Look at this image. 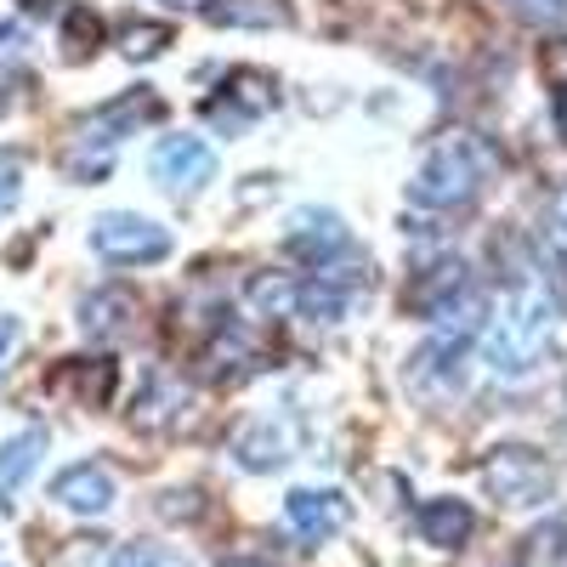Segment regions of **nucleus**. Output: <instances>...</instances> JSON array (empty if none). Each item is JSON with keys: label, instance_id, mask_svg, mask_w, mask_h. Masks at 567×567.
<instances>
[{"label": "nucleus", "instance_id": "nucleus-7", "mask_svg": "<svg viewBox=\"0 0 567 567\" xmlns=\"http://www.w3.org/2000/svg\"><path fill=\"white\" fill-rule=\"evenodd\" d=\"M233 465L239 471H250V477H267V471H284L296 460V449H301V425H296V414H284V409H272V414H256V420H245L239 432H233Z\"/></svg>", "mask_w": 567, "mask_h": 567}, {"label": "nucleus", "instance_id": "nucleus-24", "mask_svg": "<svg viewBox=\"0 0 567 567\" xmlns=\"http://www.w3.org/2000/svg\"><path fill=\"white\" fill-rule=\"evenodd\" d=\"M18 97H23V74H12L7 63H0V114H12Z\"/></svg>", "mask_w": 567, "mask_h": 567}, {"label": "nucleus", "instance_id": "nucleus-3", "mask_svg": "<svg viewBox=\"0 0 567 567\" xmlns=\"http://www.w3.org/2000/svg\"><path fill=\"white\" fill-rule=\"evenodd\" d=\"M483 494L505 511H539L556 499V465L534 443H499L483 460Z\"/></svg>", "mask_w": 567, "mask_h": 567}, {"label": "nucleus", "instance_id": "nucleus-29", "mask_svg": "<svg viewBox=\"0 0 567 567\" xmlns=\"http://www.w3.org/2000/svg\"><path fill=\"white\" fill-rule=\"evenodd\" d=\"M165 7H205V0H165Z\"/></svg>", "mask_w": 567, "mask_h": 567}, {"label": "nucleus", "instance_id": "nucleus-26", "mask_svg": "<svg viewBox=\"0 0 567 567\" xmlns=\"http://www.w3.org/2000/svg\"><path fill=\"white\" fill-rule=\"evenodd\" d=\"M18 336H23V323H18L12 312H0V369H7V358H12V347H18Z\"/></svg>", "mask_w": 567, "mask_h": 567}, {"label": "nucleus", "instance_id": "nucleus-23", "mask_svg": "<svg viewBox=\"0 0 567 567\" xmlns=\"http://www.w3.org/2000/svg\"><path fill=\"white\" fill-rule=\"evenodd\" d=\"M18 194H23V171H18V159H0V210H12Z\"/></svg>", "mask_w": 567, "mask_h": 567}, {"label": "nucleus", "instance_id": "nucleus-22", "mask_svg": "<svg viewBox=\"0 0 567 567\" xmlns=\"http://www.w3.org/2000/svg\"><path fill=\"white\" fill-rule=\"evenodd\" d=\"M505 7L516 18H528V23H545V29L567 23V0H505Z\"/></svg>", "mask_w": 567, "mask_h": 567}, {"label": "nucleus", "instance_id": "nucleus-2", "mask_svg": "<svg viewBox=\"0 0 567 567\" xmlns=\"http://www.w3.org/2000/svg\"><path fill=\"white\" fill-rule=\"evenodd\" d=\"M488 176H494L488 136H477V131H449V136H437L432 148H425V159L414 165L409 199H414L420 210H465V205L488 187Z\"/></svg>", "mask_w": 567, "mask_h": 567}, {"label": "nucleus", "instance_id": "nucleus-1", "mask_svg": "<svg viewBox=\"0 0 567 567\" xmlns=\"http://www.w3.org/2000/svg\"><path fill=\"white\" fill-rule=\"evenodd\" d=\"M556 301L539 290V284H523L511 301H499L483 323V363L499 374V381H528V374H539L550 363V347H556Z\"/></svg>", "mask_w": 567, "mask_h": 567}, {"label": "nucleus", "instance_id": "nucleus-15", "mask_svg": "<svg viewBox=\"0 0 567 567\" xmlns=\"http://www.w3.org/2000/svg\"><path fill=\"white\" fill-rule=\"evenodd\" d=\"M131 318H136V296L131 290H91L85 301H80V329L91 341H114V336H125L131 329Z\"/></svg>", "mask_w": 567, "mask_h": 567}, {"label": "nucleus", "instance_id": "nucleus-19", "mask_svg": "<svg viewBox=\"0 0 567 567\" xmlns=\"http://www.w3.org/2000/svg\"><path fill=\"white\" fill-rule=\"evenodd\" d=\"M176 403H187V392L176 381H165V374H154L148 386H142V403H136V420L142 425H165L176 414Z\"/></svg>", "mask_w": 567, "mask_h": 567}, {"label": "nucleus", "instance_id": "nucleus-28", "mask_svg": "<svg viewBox=\"0 0 567 567\" xmlns=\"http://www.w3.org/2000/svg\"><path fill=\"white\" fill-rule=\"evenodd\" d=\"M221 567H272V561H256V556H227Z\"/></svg>", "mask_w": 567, "mask_h": 567}, {"label": "nucleus", "instance_id": "nucleus-10", "mask_svg": "<svg viewBox=\"0 0 567 567\" xmlns=\"http://www.w3.org/2000/svg\"><path fill=\"white\" fill-rule=\"evenodd\" d=\"M148 171H154V182L165 187V194L194 199L199 187L216 176V148H210L205 136H194V131H176V136H159L154 142Z\"/></svg>", "mask_w": 567, "mask_h": 567}, {"label": "nucleus", "instance_id": "nucleus-4", "mask_svg": "<svg viewBox=\"0 0 567 567\" xmlns=\"http://www.w3.org/2000/svg\"><path fill=\"white\" fill-rule=\"evenodd\" d=\"M91 256H103L109 267H154L176 250L171 227L154 221V216H136V210H103L85 233Z\"/></svg>", "mask_w": 567, "mask_h": 567}, {"label": "nucleus", "instance_id": "nucleus-21", "mask_svg": "<svg viewBox=\"0 0 567 567\" xmlns=\"http://www.w3.org/2000/svg\"><path fill=\"white\" fill-rule=\"evenodd\" d=\"M165 45H171V29H165V23H148V29L136 23V29L125 34V58H159Z\"/></svg>", "mask_w": 567, "mask_h": 567}, {"label": "nucleus", "instance_id": "nucleus-9", "mask_svg": "<svg viewBox=\"0 0 567 567\" xmlns=\"http://www.w3.org/2000/svg\"><path fill=\"white\" fill-rule=\"evenodd\" d=\"M278 103H284V85H278L267 69H233V74L221 80V91L205 103V120L221 125V131H245V125L267 120Z\"/></svg>", "mask_w": 567, "mask_h": 567}, {"label": "nucleus", "instance_id": "nucleus-14", "mask_svg": "<svg viewBox=\"0 0 567 567\" xmlns=\"http://www.w3.org/2000/svg\"><path fill=\"white\" fill-rule=\"evenodd\" d=\"M205 363H210L216 381H245V374L261 369V347L250 341V329H245L239 318H221L216 336H210V347H205Z\"/></svg>", "mask_w": 567, "mask_h": 567}, {"label": "nucleus", "instance_id": "nucleus-8", "mask_svg": "<svg viewBox=\"0 0 567 567\" xmlns=\"http://www.w3.org/2000/svg\"><path fill=\"white\" fill-rule=\"evenodd\" d=\"M278 523H284V534H290L296 545L318 550V545H329L336 534H347L352 499H347L341 488H290V494H284Z\"/></svg>", "mask_w": 567, "mask_h": 567}, {"label": "nucleus", "instance_id": "nucleus-18", "mask_svg": "<svg viewBox=\"0 0 567 567\" xmlns=\"http://www.w3.org/2000/svg\"><path fill=\"white\" fill-rule=\"evenodd\" d=\"M109 567H194V561L171 545H159V539H131L109 556Z\"/></svg>", "mask_w": 567, "mask_h": 567}, {"label": "nucleus", "instance_id": "nucleus-6", "mask_svg": "<svg viewBox=\"0 0 567 567\" xmlns=\"http://www.w3.org/2000/svg\"><path fill=\"white\" fill-rule=\"evenodd\" d=\"M284 256H296L307 272H323V267H347L358 261V245H352V227L323 210V205H296L284 216V233H278Z\"/></svg>", "mask_w": 567, "mask_h": 567}, {"label": "nucleus", "instance_id": "nucleus-16", "mask_svg": "<svg viewBox=\"0 0 567 567\" xmlns=\"http://www.w3.org/2000/svg\"><path fill=\"white\" fill-rule=\"evenodd\" d=\"M205 18L216 29H284L290 7L284 0H205Z\"/></svg>", "mask_w": 567, "mask_h": 567}, {"label": "nucleus", "instance_id": "nucleus-11", "mask_svg": "<svg viewBox=\"0 0 567 567\" xmlns=\"http://www.w3.org/2000/svg\"><path fill=\"white\" fill-rule=\"evenodd\" d=\"M120 499V483L103 460H74L52 477V505L74 511V516H109Z\"/></svg>", "mask_w": 567, "mask_h": 567}, {"label": "nucleus", "instance_id": "nucleus-25", "mask_svg": "<svg viewBox=\"0 0 567 567\" xmlns=\"http://www.w3.org/2000/svg\"><path fill=\"white\" fill-rule=\"evenodd\" d=\"M539 545L550 550V561H556V567H567V523H556V528H545V534H539Z\"/></svg>", "mask_w": 567, "mask_h": 567}, {"label": "nucleus", "instance_id": "nucleus-17", "mask_svg": "<svg viewBox=\"0 0 567 567\" xmlns=\"http://www.w3.org/2000/svg\"><path fill=\"white\" fill-rule=\"evenodd\" d=\"M250 307H261L267 318H296V296H301V272H256L245 284Z\"/></svg>", "mask_w": 567, "mask_h": 567}, {"label": "nucleus", "instance_id": "nucleus-20", "mask_svg": "<svg viewBox=\"0 0 567 567\" xmlns=\"http://www.w3.org/2000/svg\"><path fill=\"white\" fill-rule=\"evenodd\" d=\"M545 250L556 256V261H567V187L550 199V210H545Z\"/></svg>", "mask_w": 567, "mask_h": 567}, {"label": "nucleus", "instance_id": "nucleus-12", "mask_svg": "<svg viewBox=\"0 0 567 567\" xmlns=\"http://www.w3.org/2000/svg\"><path fill=\"white\" fill-rule=\"evenodd\" d=\"M414 534L425 545H437V550H460L471 534H477V511H471L465 499H454V494H437V499H425L414 511Z\"/></svg>", "mask_w": 567, "mask_h": 567}, {"label": "nucleus", "instance_id": "nucleus-27", "mask_svg": "<svg viewBox=\"0 0 567 567\" xmlns=\"http://www.w3.org/2000/svg\"><path fill=\"white\" fill-rule=\"evenodd\" d=\"M550 120H556V136L567 142V80L550 91Z\"/></svg>", "mask_w": 567, "mask_h": 567}, {"label": "nucleus", "instance_id": "nucleus-13", "mask_svg": "<svg viewBox=\"0 0 567 567\" xmlns=\"http://www.w3.org/2000/svg\"><path fill=\"white\" fill-rule=\"evenodd\" d=\"M45 443H52V437H45V425H23L18 437L0 443V511L18 505V494L29 488V477L45 460Z\"/></svg>", "mask_w": 567, "mask_h": 567}, {"label": "nucleus", "instance_id": "nucleus-5", "mask_svg": "<svg viewBox=\"0 0 567 567\" xmlns=\"http://www.w3.org/2000/svg\"><path fill=\"white\" fill-rule=\"evenodd\" d=\"M165 120V103L154 97L148 85H136V91H120L114 103H103V109H91L80 125H74V159H103L109 165V148H120L125 136H136V131H148V125H159Z\"/></svg>", "mask_w": 567, "mask_h": 567}]
</instances>
